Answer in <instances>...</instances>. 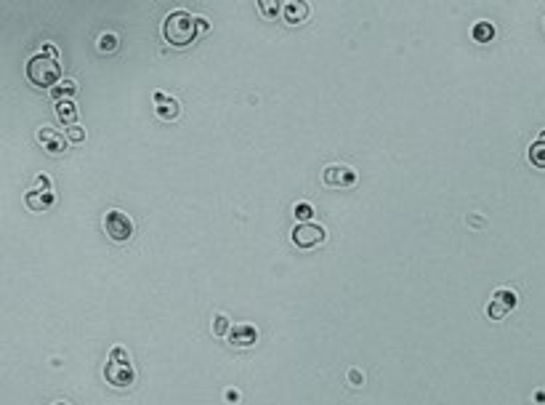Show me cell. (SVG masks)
<instances>
[{
  "label": "cell",
  "mask_w": 545,
  "mask_h": 405,
  "mask_svg": "<svg viewBox=\"0 0 545 405\" xmlns=\"http://www.w3.org/2000/svg\"><path fill=\"white\" fill-rule=\"evenodd\" d=\"M295 216L301 219V224H304V222H311V216H314V208H311L308 202H298V205H295Z\"/></svg>",
  "instance_id": "19"
},
{
  "label": "cell",
  "mask_w": 545,
  "mask_h": 405,
  "mask_svg": "<svg viewBox=\"0 0 545 405\" xmlns=\"http://www.w3.org/2000/svg\"><path fill=\"white\" fill-rule=\"evenodd\" d=\"M59 59H51V56H43V54H35L27 59V78L40 86V89H53L59 83Z\"/></svg>",
  "instance_id": "2"
},
{
  "label": "cell",
  "mask_w": 545,
  "mask_h": 405,
  "mask_svg": "<svg viewBox=\"0 0 545 405\" xmlns=\"http://www.w3.org/2000/svg\"><path fill=\"white\" fill-rule=\"evenodd\" d=\"M38 141L43 144L48 152H62V150H64V139L56 134L51 126H43V128L38 131Z\"/></svg>",
  "instance_id": "12"
},
{
  "label": "cell",
  "mask_w": 545,
  "mask_h": 405,
  "mask_svg": "<svg viewBox=\"0 0 545 405\" xmlns=\"http://www.w3.org/2000/svg\"><path fill=\"white\" fill-rule=\"evenodd\" d=\"M471 35L476 43H489L495 38V24L492 22H476L471 27Z\"/></svg>",
  "instance_id": "14"
},
{
  "label": "cell",
  "mask_w": 545,
  "mask_h": 405,
  "mask_svg": "<svg viewBox=\"0 0 545 405\" xmlns=\"http://www.w3.org/2000/svg\"><path fill=\"white\" fill-rule=\"evenodd\" d=\"M229 315H223V312H216V317H213V334L221 338L229 336Z\"/></svg>",
  "instance_id": "17"
},
{
  "label": "cell",
  "mask_w": 545,
  "mask_h": 405,
  "mask_svg": "<svg viewBox=\"0 0 545 405\" xmlns=\"http://www.w3.org/2000/svg\"><path fill=\"white\" fill-rule=\"evenodd\" d=\"M258 8H261V14H269V16H274V14L280 11V3H274V0H269V3H266V0H261V3H258Z\"/></svg>",
  "instance_id": "22"
},
{
  "label": "cell",
  "mask_w": 545,
  "mask_h": 405,
  "mask_svg": "<svg viewBox=\"0 0 545 405\" xmlns=\"http://www.w3.org/2000/svg\"><path fill=\"white\" fill-rule=\"evenodd\" d=\"M311 14V5L304 0H287L282 5V16L287 24H304Z\"/></svg>",
  "instance_id": "10"
},
{
  "label": "cell",
  "mask_w": 545,
  "mask_h": 405,
  "mask_svg": "<svg viewBox=\"0 0 545 405\" xmlns=\"http://www.w3.org/2000/svg\"><path fill=\"white\" fill-rule=\"evenodd\" d=\"M66 139H69V141H75V144H77V141H83V139H86V131H83V126H80V123L69 126V128H66Z\"/></svg>",
  "instance_id": "21"
},
{
  "label": "cell",
  "mask_w": 545,
  "mask_h": 405,
  "mask_svg": "<svg viewBox=\"0 0 545 405\" xmlns=\"http://www.w3.org/2000/svg\"><path fill=\"white\" fill-rule=\"evenodd\" d=\"M104 232L109 235V240L125 243L133 235V219L125 211H120V208H109L107 213H104Z\"/></svg>",
  "instance_id": "3"
},
{
  "label": "cell",
  "mask_w": 545,
  "mask_h": 405,
  "mask_svg": "<svg viewBox=\"0 0 545 405\" xmlns=\"http://www.w3.org/2000/svg\"><path fill=\"white\" fill-rule=\"evenodd\" d=\"M56 117H59L62 123L75 126V120H77V104H75L72 99H62V102H56Z\"/></svg>",
  "instance_id": "13"
},
{
  "label": "cell",
  "mask_w": 545,
  "mask_h": 405,
  "mask_svg": "<svg viewBox=\"0 0 545 405\" xmlns=\"http://www.w3.org/2000/svg\"><path fill=\"white\" fill-rule=\"evenodd\" d=\"M56 200V195H53V189L48 187V189H29L27 192V198L24 202L29 205V208H35V211H45V208H51Z\"/></svg>",
  "instance_id": "11"
},
{
  "label": "cell",
  "mask_w": 545,
  "mask_h": 405,
  "mask_svg": "<svg viewBox=\"0 0 545 405\" xmlns=\"http://www.w3.org/2000/svg\"><path fill=\"white\" fill-rule=\"evenodd\" d=\"M152 99H154V113L160 115L162 120H173V117H178L181 104H178V99H175V96L165 93V91H154Z\"/></svg>",
  "instance_id": "8"
},
{
  "label": "cell",
  "mask_w": 545,
  "mask_h": 405,
  "mask_svg": "<svg viewBox=\"0 0 545 405\" xmlns=\"http://www.w3.org/2000/svg\"><path fill=\"white\" fill-rule=\"evenodd\" d=\"M322 179H325L327 187L349 189V187H354L359 181V174L351 165H346V163H330V165H325V171H322Z\"/></svg>",
  "instance_id": "4"
},
{
  "label": "cell",
  "mask_w": 545,
  "mask_h": 405,
  "mask_svg": "<svg viewBox=\"0 0 545 405\" xmlns=\"http://www.w3.org/2000/svg\"><path fill=\"white\" fill-rule=\"evenodd\" d=\"M290 238H293V243L298 248H314V246H319L327 235H325V227L314 224V222H304V224L293 227Z\"/></svg>",
  "instance_id": "6"
},
{
  "label": "cell",
  "mask_w": 545,
  "mask_h": 405,
  "mask_svg": "<svg viewBox=\"0 0 545 405\" xmlns=\"http://www.w3.org/2000/svg\"><path fill=\"white\" fill-rule=\"evenodd\" d=\"M526 158L535 168H545V141H540V139L532 141L529 150H526Z\"/></svg>",
  "instance_id": "16"
},
{
  "label": "cell",
  "mask_w": 545,
  "mask_h": 405,
  "mask_svg": "<svg viewBox=\"0 0 545 405\" xmlns=\"http://www.w3.org/2000/svg\"><path fill=\"white\" fill-rule=\"evenodd\" d=\"M195 22H197V30H202V32L210 30V19H208V16H195Z\"/></svg>",
  "instance_id": "25"
},
{
  "label": "cell",
  "mask_w": 545,
  "mask_h": 405,
  "mask_svg": "<svg viewBox=\"0 0 545 405\" xmlns=\"http://www.w3.org/2000/svg\"><path fill=\"white\" fill-rule=\"evenodd\" d=\"M96 43H99L101 51H114L117 43H120V38H117L114 32H104V35H99V40H96Z\"/></svg>",
  "instance_id": "18"
},
{
  "label": "cell",
  "mask_w": 545,
  "mask_h": 405,
  "mask_svg": "<svg viewBox=\"0 0 545 405\" xmlns=\"http://www.w3.org/2000/svg\"><path fill=\"white\" fill-rule=\"evenodd\" d=\"M162 35H165V40L171 45H175V48L189 45L197 38L195 16H192L189 11H184V8H173V11L165 16V22H162Z\"/></svg>",
  "instance_id": "1"
},
{
  "label": "cell",
  "mask_w": 545,
  "mask_h": 405,
  "mask_svg": "<svg viewBox=\"0 0 545 405\" xmlns=\"http://www.w3.org/2000/svg\"><path fill=\"white\" fill-rule=\"evenodd\" d=\"M77 91V83L75 80H69V78H64V80H59L53 89H51V96L56 99V102H62V99H72V93Z\"/></svg>",
  "instance_id": "15"
},
{
  "label": "cell",
  "mask_w": 545,
  "mask_h": 405,
  "mask_svg": "<svg viewBox=\"0 0 545 405\" xmlns=\"http://www.w3.org/2000/svg\"><path fill=\"white\" fill-rule=\"evenodd\" d=\"M519 304V296L513 288H498V291L492 293V301H489V307H487V315L492 317V320H502V317H508L513 312V307Z\"/></svg>",
  "instance_id": "5"
},
{
  "label": "cell",
  "mask_w": 545,
  "mask_h": 405,
  "mask_svg": "<svg viewBox=\"0 0 545 405\" xmlns=\"http://www.w3.org/2000/svg\"><path fill=\"white\" fill-rule=\"evenodd\" d=\"M537 139H540V141H545V128L540 131V136H537Z\"/></svg>",
  "instance_id": "27"
},
{
  "label": "cell",
  "mask_w": 545,
  "mask_h": 405,
  "mask_svg": "<svg viewBox=\"0 0 545 405\" xmlns=\"http://www.w3.org/2000/svg\"><path fill=\"white\" fill-rule=\"evenodd\" d=\"M40 54H43V56H51V59H59V48H56V45H53V43H48V40H45V43H43V48H40Z\"/></svg>",
  "instance_id": "24"
},
{
  "label": "cell",
  "mask_w": 545,
  "mask_h": 405,
  "mask_svg": "<svg viewBox=\"0 0 545 405\" xmlns=\"http://www.w3.org/2000/svg\"><path fill=\"white\" fill-rule=\"evenodd\" d=\"M56 405H66V403H56Z\"/></svg>",
  "instance_id": "28"
},
{
  "label": "cell",
  "mask_w": 545,
  "mask_h": 405,
  "mask_svg": "<svg viewBox=\"0 0 545 405\" xmlns=\"http://www.w3.org/2000/svg\"><path fill=\"white\" fill-rule=\"evenodd\" d=\"M104 379H107L112 386H131L133 384V365L131 362L109 360L107 368H104Z\"/></svg>",
  "instance_id": "7"
},
{
  "label": "cell",
  "mask_w": 545,
  "mask_h": 405,
  "mask_svg": "<svg viewBox=\"0 0 545 405\" xmlns=\"http://www.w3.org/2000/svg\"><path fill=\"white\" fill-rule=\"evenodd\" d=\"M535 400H537V403H545V392H537V395H535Z\"/></svg>",
  "instance_id": "26"
},
{
  "label": "cell",
  "mask_w": 545,
  "mask_h": 405,
  "mask_svg": "<svg viewBox=\"0 0 545 405\" xmlns=\"http://www.w3.org/2000/svg\"><path fill=\"white\" fill-rule=\"evenodd\" d=\"M349 384L351 386H362V384H365V376H362L359 368H351L349 371Z\"/></svg>",
  "instance_id": "23"
},
{
  "label": "cell",
  "mask_w": 545,
  "mask_h": 405,
  "mask_svg": "<svg viewBox=\"0 0 545 405\" xmlns=\"http://www.w3.org/2000/svg\"><path fill=\"white\" fill-rule=\"evenodd\" d=\"M226 341H229L232 347H253V344L258 341V331H256V325H250V323H237V325L229 331Z\"/></svg>",
  "instance_id": "9"
},
{
  "label": "cell",
  "mask_w": 545,
  "mask_h": 405,
  "mask_svg": "<svg viewBox=\"0 0 545 405\" xmlns=\"http://www.w3.org/2000/svg\"><path fill=\"white\" fill-rule=\"evenodd\" d=\"M109 360L131 362V355H128V349H125V347H112V349H109Z\"/></svg>",
  "instance_id": "20"
}]
</instances>
